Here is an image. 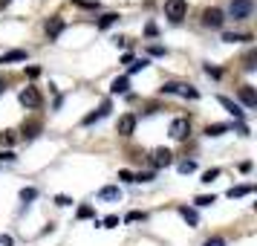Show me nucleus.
Returning <instances> with one entry per match:
<instances>
[{
  "label": "nucleus",
  "instance_id": "11",
  "mask_svg": "<svg viewBox=\"0 0 257 246\" xmlns=\"http://www.w3.org/2000/svg\"><path fill=\"white\" fill-rule=\"evenodd\" d=\"M47 32H49V38H58L61 32H64V21H61V18H52L47 24Z\"/></svg>",
  "mask_w": 257,
  "mask_h": 246
},
{
  "label": "nucleus",
  "instance_id": "9",
  "mask_svg": "<svg viewBox=\"0 0 257 246\" xmlns=\"http://www.w3.org/2000/svg\"><path fill=\"white\" fill-rule=\"evenodd\" d=\"M220 105L225 107V110H228V113H231V116L237 119V122H240V119H243V110H240V105H234L231 99H225V96H220Z\"/></svg>",
  "mask_w": 257,
  "mask_h": 246
},
{
  "label": "nucleus",
  "instance_id": "2",
  "mask_svg": "<svg viewBox=\"0 0 257 246\" xmlns=\"http://www.w3.org/2000/svg\"><path fill=\"white\" fill-rule=\"evenodd\" d=\"M185 12H188V3L185 0H165V15L171 18V21H182L185 18Z\"/></svg>",
  "mask_w": 257,
  "mask_h": 246
},
{
  "label": "nucleus",
  "instance_id": "7",
  "mask_svg": "<svg viewBox=\"0 0 257 246\" xmlns=\"http://www.w3.org/2000/svg\"><path fill=\"white\" fill-rule=\"evenodd\" d=\"M188 130H191V122H188V119H174V122H171V136H174V139H185Z\"/></svg>",
  "mask_w": 257,
  "mask_h": 246
},
{
  "label": "nucleus",
  "instance_id": "28",
  "mask_svg": "<svg viewBox=\"0 0 257 246\" xmlns=\"http://www.w3.org/2000/svg\"><path fill=\"white\" fill-rule=\"evenodd\" d=\"M202 246H225V240H222V237H208Z\"/></svg>",
  "mask_w": 257,
  "mask_h": 246
},
{
  "label": "nucleus",
  "instance_id": "10",
  "mask_svg": "<svg viewBox=\"0 0 257 246\" xmlns=\"http://www.w3.org/2000/svg\"><path fill=\"white\" fill-rule=\"evenodd\" d=\"M118 197H121V188L118 186H104L98 191V200H118Z\"/></svg>",
  "mask_w": 257,
  "mask_h": 246
},
{
  "label": "nucleus",
  "instance_id": "4",
  "mask_svg": "<svg viewBox=\"0 0 257 246\" xmlns=\"http://www.w3.org/2000/svg\"><path fill=\"white\" fill-rule=\"evenodd\" d=\"M21 105L24 107H41V93L35 87H24L21 90Z\"/></svg>",
  "mask_w": 257,
  "mask_h": 246
},
{
  "label": "nucleus",
  "instance_id": "19",
  "mask_svg": "<svg viewBox=\"0 0 257 246\" xmlns=\"http://www.w3.org/2000/svg\"><path fill=\"white\" fill-rule=\"evenodd\" d=\"M194 168H197V162L194 159H185V162H179V174H191Z\"/></svg>",
  "mask_w": 257,
  "mask_h": 246
},
{
  "label": "nucleus",
  "instance_id": "34",
  "mask_svg": "<svg viewBox=\"0 0 257 246\" xmlns=\"http://www.w3.org/2000/svg\"><path fill=\"white\" fill-rule=\"evenodd\" d=\"M205 72H208V75H214V78H220V70H217V67H211V64L205 67Z\"/></svg>",
  "mask_w": 257,
  "mask_h": 246
},
{
  "label": "nucleus",
  "instance_id": "24",
  "mask_svg": "<svg viewBox=\"0 0 257 246\" xmlns=\"http://www.w3.org/2000/svg\"><path fill=\"white\" fill-rule=\"evenodd\" d=\"M101 226H104V229H113V226H118V217L116 214H107L104 220H101Z\"/></svg>",
  "mask_w": 257,
  "mask_h": 246
},
{
  "label": "nucleus",
  "instance_id": "26",
  "mask_svg": "<svg viewBox=\"0 0 257 246\" xmlns=\"http://www.w3.org/2000/svg\"><path fill=\"white\" fill-rule=\"evenodd\" d=\"M95 211H93V206H81V209H78V217H81V220H87V217H93Z\"/></svg>",
  "mask_w": 257,
  "mask_h": 246
},
{
  "label": "nucleus",
  "instance_id": "16",
  "mask_svg": "<svg viewBox=\"0 0 257 246\" xmlns=\"http://www.w3.org/2000/svg\"><path fill=\"white\" fill-rule=\"evenodd\" d=\"M248 191H251V186H234V188H228V197H245V194H248Z\"/></svg>",
  "mask_w": 257,
  "mask_h": 246
},
{
  "label": "nucleus",
  "instance_id": "15",
  "mask_svg": "<svg viewBox=\"0 0 257 246\" xmlns=\"http://www.w3.org/2000/svg\"><path fill=\"white\" fill-rule=\"evenodd\" d=\"M118 21V15L116 12H107V15H101V21H98V29H107V26H113Z\"/></svg>",
  "mask_w": 257,
  "mask_h": 246
},
{
  "label": "nucleus",
  "instance_id": "14",
  "mask_svg": "<svg viewBox=\"0 0 257 246\" xmlns=\"http://www.w3.org/2000/svg\"><path fill=\"white\" fill-rule=\"evenodd\" d=\"M179 214H182V217H185V220L191 223V226H197V223H199L197 211H194V209H188V206H179Z\"/></svg>",
  "mask_w": 257,
  "mask_h": 246
},
{
  "label": "nucleus",
  "instance_id": "18",
  "mask_svg": "<svg viewBox=\"0 0 257 246\" xmlns=\"http://www.w3.org/2000/svg\"><path fill=\"white\" fill-rule=\"evenodd\" d=\"M225 130H228V125H208V128H205V133H208V136H222Z\"/></svg>",
  "mask_w": 257,
  "mask_h": 246
},
{
  "label": "nucleus",
  "instance_id": "25",
  "mask_svg": "<svg viewBox=\"0 0 257 246\" xmlns=\"http://www.w3.org/2000/svg\"><path fill=\"white\" fill-rule=\"evenodd\" d=\"M179 93H182V96H185V99H197V90H194V87H182V84H179Z\"/></svg>",
  "mask_w": 257,
  "mask_h": 246
},
{
  "label": "nucleus",
  "instance_id": "21",
  "mask_svg": "<svg viewBox=\"0 0 257 246\" xmlns=\"http://www.w3.org/2000/svg\"><path fill=\"white\" fill-rule=\"evenodd\" d=\"M194 203H197V206H211V203H217V197H214V194H202V197H197Z\"/></svg>",
  "mask_w": 257,
  "mask_h": 246
},
{
  "label": "nucleus",
  "instance_id": "30",
  "mask_svg": "<svg viewBox=\"0 0 257 246\" xmlns=\"http://www.w3.org/2000/svg\"><path fill=\"white\" fill-rule=\"evenodd\" d=\"M162 93H179V84H174V81H171V84H165V87H162Z\"/></svg>",
  "mask_w": 257,
  "mask_h": 246
},
{
  "label": "nucleus",
  "instance_id": "13",
  "mask_svg": "<svg viewBox=\"0 0 257 246\" xmlns=\"http://www.w3.org/2000/svg\"><path fill=\"white\" fill-rule=\"evenodd\" d=\"M9 61H26V52L24 49H12V52H6V55L0 58V64H9Z\"/></svg>",
  "mask_w": 257,
  "mask_h": 246
},
{
  "label": "nucleus",
  "instance_id": "36",
  "mask_svg": "<svg viewBox=\"0 0 257 246\" xmlns=\"http://www.w3.org/2000/svg\"><path fill=\"white\" fill-rule=\"evenodd\" d=\"M0 243H3V246H12V237H6V234H3V237H0Z\"/></svg>",
  "mask_w": 257,
  "mask_h": 246
},
{
  "label": "nucleus",
  "instance_id": "37",
  "mask_svg": "<svg viewBox=\"0 0 257 246\" xmlns=\"http://www.w3.org/2000/svg\"><path fill=\"white\" fill-rule=\"evenodd\" d=\"M3 90H6V81H3V75H0V93H3Z\"/></svg>",
  "mask_w": 257,
  "mask_h": 246
},
{
  "label": "nucleus",
  "instance_id": "29",
  "mask_svg": "<svg viewBox=\"0 0 257 246\" xmlns=\"http://www.w3.org/2000/svg\"><path fill=\"white\" fill-rule=\"evenodd\" d=\"M55 203H58V206H72V200L67 197V194H58V197H55Z\"/></svg>",
  "mask_w": 257,
  "mask_h": 246
},
{
  "label": "nucleus",
  "instance_id": "20",
  "mask_svg": "<svg viewBox=\"0 0 257 246\" xmlns=\"http://www.w3.org/2000/svg\"><path fill=\"white\" fill-rule=\"evenodd\" d=\"M139 220H145L142 211H127V214H124V223H139Z\"/></svg>",
  "mask_w": 257,
  "mask_h": 246
},
{
  "label": "nucleus",
  "instance_id": "22",
  "mask_svg": "<svg viewBox=\"0 0 257 246\" xmlns=\"http://www.w3.org/2000/svg\"><path fill=\"white\" fill-rule=\"evenodd\" d=\"M220 177V168H208L205 174H202V183H211V180H217Z\"/></svg>",
  "mask_w": 257,
  "mask_h": 246
},
{
  "label": "nucleus",
  "instance_id": "35",
  "mask_svg": "<svg viewBox=\"0 0 257 246\" xmlns=\"http://www.w3.org/2000/svg\"><path fill=\"white\" fill-rule=\"evenodd\" d=\"M0 159H6V162H12V159H15V153H12V151H3V153H0Z\"/></svg>",
  "mask_w": 257,
  "mask_h": 246
},
{
  "label": "nucleus",
  "instance_id": "31",
  "mask_svg": "<svg viewBox=\"0 0 257 246\" xmlns=\"http://www.w3.org/2000/svg\"><path fill=\"white\" fill-rule=\"evenodd\" d=\"M118 180H121V183H133V174H130V171H118Z\"/></svg>",
  "mask_w": 257,
  "mask_h": 246
},
{
  "label": "nucleus",
  "instance_id": "27",
  "mask_svg": "<svg viewBox=\"0 0 257 246\" xmlns=\"http://www.w3.org/2000/svg\"><path fill=\"white\" fill-rule=\"evenodd\" d=\"M148 67V58H142V61H133L130 64V72H139V70H145Z\"/></svg>",
  "mask_w": 257,
  "mask_h": 246
},
{
  "label": "nucleus",
  "instance_id": "32",
  "mask_svg": "<svg viewBox=\"0 0 257 246\" xmlns=\"http://www.w3.org/2000/svg\"><path fill=\"white\" fill-rule=\"evenodd\" d=\"M254 61H257V55H254V52H251V55L245 58V70H254Z\"/></svg>",
  "mask_w": 257,
  "mask_h": 246
},
{
  "label": "nucleus",
  "instance_id": "23",
  "mask_svg": "<svg viewBox=\"0 0 257 246\" xmlns=\"http://www.w3.org/2000/svg\"><path fill=\"white\" fill-rule=\"evenodd\" d=\"M35 197H38L35 188H21V200H24V203H26V200H35Z\"/></svg>",
  "mask_w": 257,
  "mask_h": 246
},
{
  "label": "nucleus",
  "instance_id": "12",
  "mask_svg": "<svg viewBox=\"0 0 257 246\" xmlns=\"http://www.w3.org/2000/svg\"><path fill=\"white\" fill-rule=\"evenodd\" d=\"M127 87H130L127 75H121V78H113V84H110V93H127Z\"/></svg>",
  "mask_w": 257,
  "mask_h": 246
},
{
  "label": "nucleus",
  "instance_id": "17",
  "mask_svg": "<svg viewBox=\"0 0 257 246\" xmlns=\"http://www.w3.org/2000/svg\"><path fill=\"white\" fill-rule=\"evenodd\" d=\"M251 35H240V32H225L222 41H228V44H237V41H248Z\"/></svg>",
  "mask_w": 257,
  "mask_h": 246
},
{
  "label": "nucleus",
  "instance_id": "5",
  "mask_svg": "<svg viewBox=\"0 0 257 246\" xmlns=\"http://www.w3.org/2000/svg\"><path fill=\"white\" fill-rule=\"evenodd\" d=\"M151 162L156 165V168H165V165L174 162V153L168 151V148H156V151L151 153Z\"/></svg>",
  "mask_w": 257,
  "mask_h": 246
},
{
  "label": "nucleus",
  "instance_id": "1",
  "mask_svg": "<svg viewBox=\"0 0 257 246\" xmlns=\"http://www.w3.org/2000/svg\"><path fill=\"white\" fill-rule=\"evenodd\" d=\"M254 9V0H231V6H228V15H231L234 21H243L248 18Z\"/></svg>",
  "mask_w": 257,
  "mask_h": 246
},
{
  "label": "nucleus",
  "instance_id": "8",
  "mask_svg": "<svg viewBox=\"0 0 257 246\" xmlns=\"http://www.w3.org/2000/svg\"><path fill=\"white\" fill-rule=\"evenodd\" d=\"M240 102H243L245 107H254L257 105V93L251 84H245V87H240Z\"/></svg>",
  "mask_w": 257,
  "mask_h": 246
},
{
  "label": "nucleus",
  "instance_id": "33",
  "mask_svg": "<svg viewBox=\"0 0 257 246\" xmlns=\"http://www.w3.org/2000/svg\"><path fill=\"white\" fill-rule=\"evenodd\" d=\"M26 75H29V78H38V75H41V70H38V67H29V70H26Z\"/></svg>",
  "mask_w": 257,
  "mask_h": 246
},
{
  "label": "nucleus",
  "instance_id": "3",
  "mask_svg": "<svg viewBox=\"0 0 257 246\" xmlns=\"http://www.w3.org/2000/svg\"><path fill=\"white\" fill-rule=\"evenodd\" d=\"M222 21H225V18H222V12H220V9H214V6L202 12V24H205V26H211V29H220V26H222Z\"/></svg>",
  "mask_w": 257,
  "mask_h": 246
},
{
  "label": "nucleus",
  "instance_id": "6",
  "mask_svg": "<svg viewBox=\"0 0 257 246\" xmlns=\"http://www.w3.org/2000/svg\"><path fill=\"white\" fill-rule=\"evenodd\" d=\"M118 136H130V133H133V130H136V116H133V113H124V116L118 119Z\"/></svg>",
  "mask_w": 257,
  "mask_h": 246
}]
</instances>
